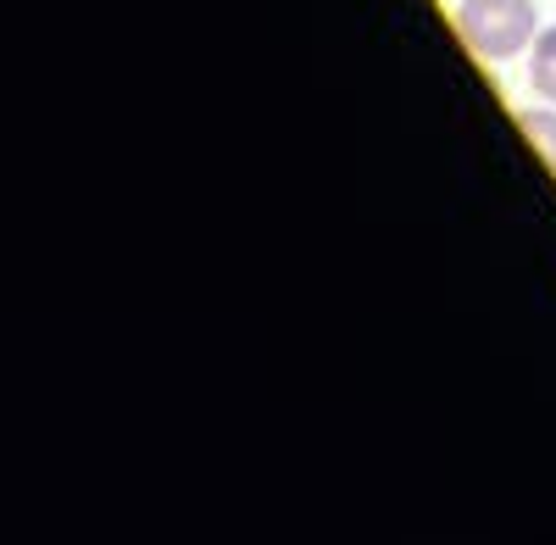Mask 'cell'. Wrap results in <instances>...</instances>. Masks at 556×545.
<instances>
[{
    "label": "cell",
    "instance_id": "obj_1",
    "mask_svg": "<svg viewBox=\"0 0 556 545\" xmlns=\"http://www.w3.org/2000/svg\"><path fill=\"white\" fill-rule=\"evenodd\" d=\"M456 34L479 62H513L540 39V7L534 0H462Z\"/></svg>",
    "mask_w": 556,
    "mask_h": 545
},
{
    "label": "cell",
    "instance_id": "obj_2",
    "mask_svg": "<svg viewBox=\"0 0 556 545\" xmlns=\"http://www.w3.org/2000/svg\"><path fill=\"white\" fill-rule=\"evenodd\" d=\"M529 84H534V96L556 106V28H540L534 39V56H529Z\"/></svg>",
    "mask_w": 556,
    "mask_h": 545
},
{
    "label": "cell",
    "instance_id": "obj_3",
    "mask_svg": "<svg viewBox=\"0 0 556 545\" xmlns=\"http://www.w3.org/2000/svg\"><path fill=\"white\" fill-rule=\"evenodd\" d=\"M518 123L534 140V151L545 156V167L556 173V106H529V112H518Z\"/></svg>",
    "mask_w": 556,
    "mask_h": 545
}]
</instances>
